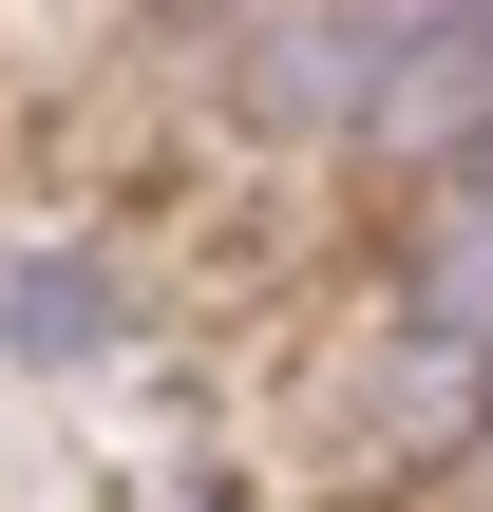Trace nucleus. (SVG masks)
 I'll use <instances>...</instances> for the list:
<instances>
[{
	"instance_id": "nucleus-1",
	"label": "nucleus",
	"mask_w": 493,
	"mask_h": 512,
	"mask_svg": "<svg viewBox=\"0 0 493 512\" xmlns=\"http://www.w3.org/2000/svg\"><path fill=\"white\" fill-rule=\"evenodd\" d=\"M399 114H418V133H437V114H493V0H475V19H456V38H437V76H418Z\"/></svg>"
},
{
	"instance_id": "nucleus-2",
	"label": "nucleus",
	"mask_w": 493,
	"mask_h": 512,
	"mask_svg": "<svg viewBox=\"0 0 493 512\" xmlns=\"http://www.w3.org/2000/svg\"><path fill=\"white\" fill-rule=\"evenodd\" d=\"M19 342H95V266H76V247L19 266Z\"/></svg>"
},
{
	"instance_id": "nucleus-3",
	"label": "nucleus",
	"mask_w": 493,
	"mask_h": 512,
	"mask_svg": "<svg viewBox=\"0 0 493 512\" xmlns=\"http://www.w3.org/2000/svg\"><path fill=\"white\" fill-rule=\"evenodd\" d=\"M475 399H493V361H475Z\"/></svg>"
}]
</instances>
